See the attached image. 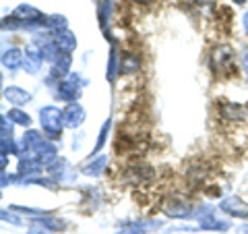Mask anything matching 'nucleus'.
Here are the masks:
<instances>
[{
	"mask_svg": "<svg viewBox=\"0 0 248 234\" xmlns=\"http://www.w3.org/2000/svg\"><path fill=\"white\" fill-rule=\"evenodd\" d=\"M21 147L27 155L25 158L33 160L37 164H52L56 160V145L50 139H46L37 131H29L21 139Z\"/></svg>",
	"mask_w": 248,
	"mask_h": 234,
	"instance_id": "1",
	"label": "nucleus"
},
{
	"mask_svg": "<svg viewBox=\"0 0 248 234\" xmlns=\"http://www.w3.org/2000/svg\"><path fill=\"white\" fill-rule=\"evenodd\" d=\"M40 122L48 139H56L64 127V112L58 110L56 106H44L40 110Z\"/></svg>",
	"mask_w": 248,
	"mask_h": 234,
	"instance_id": "2",
	"label": "nucleus"
},
{
	"mask_svg": "<svg viewBox=\"0 0 248 234\" xmlns=\"http://www.w3.org/2000/svg\"><path fill=\"white\" fill-rule=\"evenodd\" d=\"M85 85V81L81 79L79 75H68L64 77L60 83H58V89H56V96L60 100H64V102H77V98H79V93H81V87Z\"/></svg>",
	"mask_w": 248,
	"mask_h": 234,
	"instance_id": "3",
	"label": "nucleus"
},
{
	"mask_svg": "<svg viewBox=\"0 0 248 234\" xmlns=\"http://www.w3.org/2000/svg\"><path fill=\"white\" fill-rule=\"evenodd\" d=\"M161 212H164L168 217H188L192 212V203L184 197H170L164 201Z\"/></svg>",
	"mask_w": 248,
	"mask_h": 234,
	"instance_id": "4",
	"label": "nucleus"
},
{
	"mask_svg": "<svg viewBox=\"0 0 248 234\" xmlns=\"http://www.w3.org/2000/svg\"><path fill=\"white\" fill-rule=\"evenodd\" d=\"M219 209H221L223 214L232 216V217H240V220H246V222H248V203H246L244 199L236 197V195L221 199Z\"/></svg>",
	"mask_w": 248,
	"mask_h": 234,
	"instance_id": "5",
	"label": "nucleus"
},
{
	"mask_svg": "<svg viewBox=\"0 0 248 234\" xmlns=\"http://www.w3.org/2000/svg\"><path fill=\"white\" fill-rule=\"evenodd\" d=\"M234 65V50L230 46H217L211 52V68L213 71H228Z\"/></svg>",
	"mask_w": 248,
	"mask_h": 234,
	"instance_id": "6",
	"label": "nucleus"
},
{
	"mask_svg": "<svg viewBox=\"0 0 248 234\" xmlns=\"http://www.w3.org/2000/svg\"><path fill=\"white\" fill-rule=\"evenodd\" d=\"M64 112V127L66 129H77L81 127V124L85 122V118H87V112H85V108L79 104V102H73L66 106Z\"/></svg>",
	"mask_w": 248,
	"mask_h": 234,
	"instance_id": "7",
	"label": "nucleus"
},
{
	"mask_svg": "<svg viewBox=\"0 0 248 234\" xmlns=\"http://www.w3.org/2000/svg\"><path fill=\"white\" fill-rule=\"evenodd\" d=\"M54 35V44L58 46V50L62 54H71L75 48H77V37L71 33L68 29H62V31H56Z\"/></svg>",
	"mask_w": 248,
	"mask_h": 234,
	"instance_id": "8",
	"label": "nucleus"
},
{
	"mask_svg": "<svg viewBox=\"0 0 248 234\" xmlns=\"http://www.w3.org/2000/svg\"><path fill=\"white\" fill-rule=\"evenodd\" d=\"M23 52H25V62H23V67H25L29 73H37V68H40L42 62L46 60L42 48H37V46H29V48L23 50Z\"/></svg>",
	"mask_w": 248,
	"mask_h": 234,
	"instance_id": "9",
	"label": "nucleus"
},
{
	"mask_svg": "<svg viewBox=\"0 0 248 234\" xmlns=\"http://www.w3.org/2000/svg\"><path fill=\"white\" fill-rule=\"evenodd\" d=\"M25 62V52H21L19 48H9L2 52V67L9 71H17Z\"/></svg>",
	"mask_w": 248,
	"mask_h": 234,
	"instance_id": "10",
	"label": "nucleus"
},
{
	"mask_svg": "<svg viewBox=\"0 0 248 234\" xmlns=\"http://www.w3.org/2000/svg\"><path fill=\"white\" fill-rule=\"evenodd\" d=\"M4 100L11 102L13 106H25V104L31 102V93L17 87V85H11V87L4 89Z\"/></svg>",
	"mask_w": 248,
	"mask_h": 234,
	"instance_id": "11",
	"label": "nucleus"
},
{
	"mask_svg": "<svg viewBox=\"0 0 248 234\" xmlns=\"http://www.w3.org/2000/svg\"><path fill=\"white\" fill-rule=\"evenodd\" d=\"M199 226L205 230H230V222L223 220V217H217L213 214L201 216L199 217Z\"/></svg>",
	"mask_w": 248,
	"mask_h": 234,
	"instance_id": "12",
	"label": "nucleus"
},
{
	"mask_svg": "<svg viewBox=\"0 0 248 234\" xmlns=\"http://www.w3.org/2000/svg\"><path fill=\"white\" fill-rule=\"evenodd\" d=\"M221 114H223V118H228V120H244L248 116V106L226 102L221 106Z\"/></svg>",
	"mask_w": 248,
	"mask_h": 234,
	"instance_id": "13",
	"label": "nucleus"
},
{
	"mask_svg": "<svg viewBox=\"0 0 248 234\" xmlns=\"http://www.w3.org/2000/svg\"><path fill=\"white\" fill-rule=\"evenodd\" d=\"M155 226H159V222H128L116 234H147Z\"/></svg>",
	"mask_w": 248,
	"mask_h": 234,
	"instance_id": "14",
	"label": "nucleus"
},
{
	"mask_svg": "<svg viewBox=\"0 0 248 234\" xmlns=\"http://www.w3.org/2000/svg\"><path fill=\"white\" fill-rule=\"evenodd\" d=\"M137 68H141V60H139L135 54H124L120 60V71L122 73H133Z\"/></svg>",
	"mask_w": 248,
	"mask_h": 234,
	"instance_id": "15",
	"label": "nucleus"
},
{
	"mask_svg": "<svg viewBox=\"0 0 248 234\" xmlns=\"http://www.w3.org/2000/svg\"><path fill=\"white\" fill-rule=\"evenodd\" d=\"M6 118H9L11 122H15V124H21V127H29V124H31V116L27 112L19 110V108H13V110H9Z\"/></svg>",
	"mask_w": 248,
	"mask_h": 234,
	"instance_id": "16",
	"label": "nucleus"
},
{
	"mask_svg": "<svg viewBox=\"0 0 248 234\" xmlns=\"http://www.w3.org/2000/svg\"><path fill=\"white\" fill-rule=\"evenodd\" d=\"M106 164H108V158H106V155H102V158H97L95 162L87 164V166L83 168V174H89V176H97V174H102Z\"/></svg>",
	"mask_w": 248,
	"mask_h": 234,
	"instance_id": "17",
	"label": "nucleus"
},
{
	"mask_svg": "<svg viewBox=\"0 0 248 234\" xmlns=\"http://www.w3.org/2000/svg\"><path fill=\"white\" fill-rule=\"evenodd\" d=\"M37 222L44 224L46 228H50L52 232H54V230H64V228H66V222L60 220V217H54V216H44V217H40Z\"/></svg>",
	"mask_w": 248,
	"mask_h": 234,
	"instance_id": "18",
	"label": "nucleus"
},
{
	"mask_svg": "<svg viewBox=\"0 0 248 234\" xmlns=\"http://www.w3.org/2000/svg\"><path fill=\"white\" fill-rule=\"evenodd\" d=\"M46 27L52 29V33H56V31L66 29V19L62 17V15H52V17L46 21Z\"/></svg>",
	"mask_w": 248,
	"mask_h": 234,
	"instance_id": "19",
	"label": "nucleus"
},
{
	"mask_svg": "<svg viewBox=\"0 0 248 234\" xmlns=\"http://www.w3.org/2000/svg\"><path fill=\"white\" fill-rule=\"evenodd\" d=\"M108 131H110V120L108 122H104V127H102V131H99V139H97V143H95V150H93V153H97L99 150L104 147V143H106V135H108Z\"/></svg>",
	"mask_w": 248,
	"mask_h": 234,
	"instance_id": "20",
	"label": "nucleus"
},
{
	"mask_svg": "<svg viewBox=\"0 0 248 234\" xmlns=\"http://www.w3.org/2000/svg\"><path fill=\"white\" fill-rule=\"evenodd\" d=\"M27 234H52V230L50 228H46L44 224H40V222H35L33 226H29V230H27Z\"/></svg>",
	"mask_w": 248,
	"mask_h": 234,
	"instance_id": "21",
	"label": "nucleus"
},
{
	"mask_svg": "<svg viewBox=\"0 0 248 234\" xmlns=\"http://www.w3.org/2000/svg\"><path fill=\"white\" fill-rule=\"evenodd\" d=\"M2 220H4V222H13V224H23L21 220H17V216H13V214H9V212H2Z\"/></svg>",
	"mask_w": 248,
	"mask_h": 234,
	"instance_id": "22",
	"label": "nucleus"
},
{
	"mask_svg": "<svg viewBox=\"0 0 248 234\" xmlns=\"http://www.w3.org/2000/svg\"><path fill=\"white\" fill-rule=\"evenodd\" d=\"M242 67H244V73H246V77H248V50L242 52Z\"/></svg>",
	"mask_w": 248,
	"mask_h": 234,
	"instance_id": "23",
	"label": "nucleus"
},
{
	"mask_svg": "<svg viewBox=\"0 0 248 234\" xmlns=\"http://www.w3.org/2000/svg\"><path fill=\"white\" fill-rule=\"evenodd\" d=\"M242 29H244V33L248 35V11L244 13V17H242Z\"/></svg>",
	"mask_w": 248,
	"mask_h": 234,
	"instance_id": "24",
	"label": "nucleus"
},
{
	"mask_svg": "<svg viewBox=\"0 0 248 234\" xmlns=\"http://www.w3.org/2000/svg\"><path fill=\"white\" fill-rule=\"evenodd\" d=\"M133 2H141V4H151L155 0H133Z\"/></svg>",
	"mask_w": 248,
	"mask_h": 234,
	"instance_id": "25",
	"label": "nucleus"
},
{
	"mask_svg": "<svg viewBox=\"0 0 248 234\" xmlns=\"http://www.w3.org/2000/svg\"><path fill=\"white\" fill-rule=\"evenodd\" d=\"M232 2H236V4H244V2H248V0H232Z\"/></svg>",
	"mask_w": 248,
	"mask_h": 234,
	"instance_id": "26",
	"label": "nucleus"
},
{
	"mask_svg": "<svg viewBox=\"0 0 248 234\" xmlns=\"http://www.w3.org/2000/svg\"><path fill=\"white\" fill-rule=\"evenodd\" d=\"M242 234H248V226H242V230H240Z\"/></svg>",
	"mask_w": 248,
	"mask_h": 234,
	"instance_id": "27",
	"label": "nucleus"
}]
</instances>
